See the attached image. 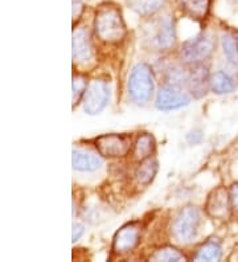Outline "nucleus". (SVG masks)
Listing matches in <instances>:
<instances>
[{"label": "nucleus", "instance_id": "obj_24", "mask_svg": "<svg viewBox=\"0 0 238 262\" xmlns=\"http://www.w3.org/2000/svg\"><path fill=\"white\" fill-rule=\"evenodd\" d=\"M203 138H204V134H203V131H201V130L190 131L189 134L187 135L188 142H189V143H192V144H199L201 141H203Z\"/></svg>", "mask_w": 238, "mask_h": 262}, {"label": "nucleus", "instance_id": "obj_19", "mask_svg": "<svg viewBox=\"0 0 238 262\" xmlns=\"http://www.w3.org/2000/svg\"><path fill=\"white\" fill-rule=\"evenodd\" d=\"M221 245L217 240L212 238V240L206 241L201 248L197 250L196 256H194V261H219L221 258Z\"/></svg>", "mask_w": 238, "mask_h": 262}, {"label": "nucleus", "instance_id": "obj_21", "mask_svg": "<svg viewBox=\"0 0 238 262\" xmlns=\"http://www.w3.org/2000/svg\"><path fill=\"white\" fill-rule=\"evenodd\" d=\"M221 45L226 58L233 64H238V48L235 44V38L229 35H224L221 38Z\"/></svg>", "mask_w": 238, "mask_h": 262}, {"label": "nucleus", "instance_id": "obj_4", "mask_svg": "<svg viewBox=\"0 0 238 262\" xmlns=\"http://www.w3.org/2000/svg\"><path fill=\"white\" fill-rule=\"evenodd\" d=\"M200 223V211L196 207L189 205V207L183 208L174 219L171 227L172 236L178 243H189L196 237Z\"/></svg>", "mask_w": 238, "mask_h": 262}, {"label": "nucleus", "instance_id": "obj_10", "mask_svg": "<svg viewBox=\"0 0 238 262\" xmlns=\"http://www.w3.org/2000/svg\"><path fill=\"white\" fill-rule=\"evenodd\" d=\"M140 229L137 224H127L118 230L113 241V250L117 254H126L139 244Z\"/></svg>", "mask_w": 238, "mask_h": 262}, {"label": "nucleus", "instance_id": "obj_25", "mask_svg": "<svg viewBox=\"0 0 238 262\" xmlns=\"http://www.w3.org/2000/svg\"><path fill=\"white\" fill-rule=\"evenodd\" d=\"M230 199H232L233 209L238 212V184H233L230 188Z\"/></svg>", "mask_w": 238, "mask_h": 262}, {"label": "nucleus", "instance_id": "obj_8", "mask_svg": "<svg viewBox=\"0 0 238 262\" xmlns=\"http://www.w3.org/2000/svg\"><path fill=\"white\" fill-rule=\"evenodd\" d=\"M190 103V97L183 90L179 89L174 85H167L162 88L158 92L156 96L155 106L156 109L163 110V112H169V110H176L185 107Z\"/></svg>", "mask_w": 238, "mask_h": 262}, {"label": "nucleus", "instance_id": "obj_16", "mask_svg": "<svg viewBox=\"0 0 238 262\" xmlns=\"http://www.w3.org/2000/svg\"><path fill=\"white\" fill-rule=\"evenodd\" d=\"M210 89L216 94H229L234 92L235 81L228 73L219 71L210 76Z\"/></svg>", "mask_w": 238, "mask_h": 262}, {"label": "nucleus", "instance_id": "obj_23", "mask_svg": "<svg viewBox=\"0 0 238 262\" xmlns=\"http://www.w3.org/2000/svg\"><path fill=\"white\" fill-rule=\"evenodd\" d=\"M83 233H85V227L82 224H79V223H74L73 230H72V241L73 243L78 241Z\"/></svg>", "mask_w": 238, "mask_h": 262}, {"label": "nucleus", "instance_id": "obj_11", "mask_svg": "<svg viewBox=\"0 0 238 262\" xmlns=\"http://www.w3.org/2000/svg\"><path fill=\"white\" fill-rule=\"evenodd\" d=\"M72 55L74 62L78 65H88L93 60L92 42L89 35L83 29L74 31L72 40Z\"/></svg>", "mask_w": 238, "mask_h": 262}, {"label": "nucleus", "instance_id": "obj_14", "mask_svg": "<svg viewBox=\"0 0 238 262\" xmlns=\"http://www.w3.org/2000/svg\"><path fill=\"white\" fill-rule=\"evenodd\" d=\"M184 15L193 20H204L209 12L210 0H176Z\"/></svg>", "mask_w": 238, "mask_h": 262}, {"label": "nucleus", "instance_id": "obj_18", "mask_svg": "<svg viewBox=\"0 0 238 262\" xmlns=\"http://www.w3.org/2000/svg\"><path fill=\"white\" fill-rule=\"evenodd\" d=\"M156 172H158V162L153 158H147V159L142 160V163L135 171V178L140 184L147 186L153 182Z\"/></svg>", "mask_w": 238, "mask_h": 262}, {"label": "nucleus", "instance_id": "obj_2", "mask_svg": "<svg viewBox=\"0 0 238 262\" xmlns=\"http://www.w3.org/2000/svg\"><path fill=\"white\" fill-rule=\"evenodd\" d=\"M127 90L134 103L144 106L149 102L154 93V76L148 65L138 64L133 68L128 77Z\"/></svg>", "mask_w": 238, "mask_h": 262}, {"label": "nucleus", "instance_id": "obj_6", "mask_svg": "<svg viewBox=\"0 0 238 262\" xmlns=\"http://www.w3.org/2000/svg\"><path fill=\"white\" fill-rule=\"evenodd\" d=\"M110 98V88L105 81L94 80L88 85L83 97V109L89 115H95L105 109Z\"/></svg>", "mask_w": 238, "mask_h": 262}, {"label": "nucleus", "instance_id": "obj_13", "mask_svg": "<svg viewBox=\"0 0 238 262\" xmlns=\"http://www.w3.org/2000/svg\"><path fill=\"white\" fill-rule=\"evenodd\" d=\"M101 159L97 155L81 150H73L72 155V166L73 169L79 172H94L101 168Z\"/></svg>", "mask_w": 238, "mask_h": 262}, {"label": "nucleus", "instance_id": "obj_20", "mask_svg": "<svg viewBox=\"0 0 238 262\" xmlns=\"http://www.w3.org/2000/svg\"><path fill=\"white\" fill-rule=\"evenodd\" d=\"M153 261H164V262H179V261H184L185 257L181 254L179 250L174 249V248H162V249L156 250L155 253L151 257Z\"/></svg>", "mask_w": 238, "mask_h": 262}, {"label": "nucleus", "instance_id": "obj_12", "mask_svg": "<svg viewBox=\"0 0 238 262\" xmlns=\"http://www.w3.org/2000/svg\"><path fill=\"white\" fill-rule=\"evenodd\" d=\"M188 85H189L190 93L193 94V97L201 98L205 96L210 86V76L208 69L201 65H197L196 69L189 76Z\"/></svg>", "mask_w": 238, "mask_h": 262}, {"label": "nucleus", "instance_id": "obj_17", "mask_svg": "<svg viewBox=\"0 0 238 262\" xmlns=\"http://www.w3.org/2000/svg\"><path fill=\"white\" fill-rule=\"evenodd\" d=\"M167 0H127L134 12H137L139 16L148 17L158 12Z\"/></svg>", "mask_w": 238, "mask_h": 262}, {"label": "nucleus", "instance_id": "obj_15", "mask_svg": "<svg viewBox=\"0 0 238 262\" xmlns=\"http://www.w3.org/2000/svg\"><path fill=\"white\" fill-rule=\"evenodd\" d=\"M155 151V139L148 133H143L138 137L137 142L134 144L133 155L135 160H144L151 158L153 152Z\"/></svg>", "mask_w": 238, "mask_h": 262}, {"label": "nucleus", "instance_id": "obj_9", "mask_svg": "<svg viewBox=\"0 0 238 262\" xmlns=\"http://www.w3.org/2000/svg\"><path fill=\"white\" fill-rule=\"evenodd\" d=\"M232 207V199H230V191L224 187L213 189L206 200L205 209L210 217L217 220H225L230 214Z\"/></svg>", "mask_w": 238, "mask_h": 262}, {"label": "nucleus", "instance_id": "obj_7", "mask_svg": "<svg viewBox=\"0 0 238 262\" xmlns=\"http://www.w3.org/2000/svg\"><path fill=\"white\" fill-rule=\"evenodd\" d=\"M95 148L102 157L123 158L131 150V139L126 135L105 134L95 139Z\"/></svg>", "mask_w": 238, "mask_h": 262}, {"label": "nucleus", "instance_id": "obj_5", "mask_svg": "<svg viewBox=\"0 0 238 262\" xmlns=\"http://www.w3.org/2000/svg\"><path fill=\"white\" fill-rule=\"evenodd\" d=\"M216 48L214 37L209 33H203L185 41L181 47V60L188 65H201L212 56Z\"/></svg>", "mask_w": 238, "mask_h": 262}, {"label": "nucleus", "instance_id": "obj_27", "mask_svg": "<svg viewBox=\"0 0 238 262\" xmlns=\"http://www.w3.org/2000/svg\"><path fill=\"white\" fill-rule=\"evenodd\" d=\"M237 2H238V0H237Z\"/></svg>", "mask_w": 238, "mask_h": 262}, {"label": "nucleus", "instance_id": "obj_22", "mask_svg": "<svg viewBox=\"0 0 238 262\" xmlns=\"http://www.w3.org/2000/svg\"><path fill=\"white\" fill-rule=\"evenodd\" d=\"M72 88H73V106H76L85 97L86 89H88V81L83 76L77 74L73 77Z\"/></svg>", "mask_w": 238, "mask_h": 262}, {"label": "nucleus", "instance_id": "obj_1", "mask_svg": "<svg viewBox=\"0 0 238 262\" xmlns=\"http://www.w3.org/2000/svg\"><path fill=\"white\" fill-rule=\"evenodd\" d=\"M97 37L106 44H118L126 37L127 29L119 7L113 3L99 6L94 17Z\"/></svg>", "mask_w": 238, "mask_h": 262}, {"label": "nucleus", "instance_id": "obj_26", "mask_svg": "<svg viewBox=\"0 0 238 262\" xmlns=\"http://www.w3.org/2000/svg\"><path fill=\"white\" fill-rule=\"evenodd\" d=\"M235 44H237V48H238V35H237V37H235Z\"/></svg>", "mask_w": 238, "mask_h": 262}, {"label": "nucleus", "instance_id": "obj_3", "mask_svg": "<svg viewBox=\"0 0 238 262\" xmlns=\"http://www.w3.org/2000/svg\"><path fill=\"white\" fill-rule=\"evenodd\" d=\"M144 40L154 51H167L172 48L176 41L174 20L169 16L158 17L147 26Z\"/></svg>", "mask_w": 238, "mask_h": 262}]
</instances>
